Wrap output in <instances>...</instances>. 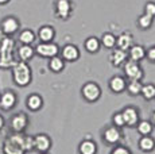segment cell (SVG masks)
Returning <instances> with one entry per match:
<instances>
[{
  "label": "cell",
  "mask_w": 155,
  "mask_h": 154,
  "mask_svg": "<svg viewBox=\"0 0 155 154\" xmlns=\"http://www.w3.org/2000/svg\"><path fill=\"white\" fill-rule=\"evenodd\" d=\"M140 95L144 97L146 100H153V99H155V85L151 84V82L143 84L142 85Z\"/></svg>",
  "instance_id": "cell-27"
},
{
  "label": "cell",
  "mask_w": 155,
  "mask_h": 154,
  "mask_svg": "<svg viewBox=\"0 0 155 154\" xmlns=\"http://www.w3.org/2000/svg\"><path fill=\"white\" fill-rule=\"evenodd\" d=\"M111 154H132V153H131V150L126 146H116L112 149Z\"/></svg>",
  "instance_id": "cell-34"
},
{
  "label": "cell",
  "mask_w": 155,
  "mask_h": 154,
  "mask_svg": "<svg viewBox=\"0 0 155 154\" xmlns=\"http://www.w3.org/2000/svg\"><path fill=\"white\" fill-rule=\"evenodd\" d=\"M16 55L19 58V61L28 62L35 55V49L31 45H20L16 49Z\"/></svg>",
  "instance_id": "cell-16"
},
{
  "label": "cell",
  "mask_w": 155,
  "mask_h": 154,
  "mask_svg": "<svg viewBox=\"0 0 155 154\" xmlns=\"http://www.w3.org/2000/svg\"><path fill=\"white\" fill-rule=\"evenodd\" d=\"M11 0H0V5H5V4H8Z\"/></svg>",
  "instance_id": "cell-37"
},
{
  "label": "cell",
  "mask_w": 155,
  "mask_h": 154,
  "mask_svg": "<svg viewBox=\"0 0 155 154\" xmlns=\"http://www.w3.org/2000/svg\"><path fill=\"white\" fill-rule=\"evenodd\" d=\"M100 45H101L100 41L96 37H89L85 41V49L89 53H97L100 50Z\"/></svg>",
  "instance_id": "cell-28"
},
{
  "label": "cell",
  "mask_w": 155,
  "mask_h": 154,
  "mask_svg": "<svg viewBox=\"0 0 155 154\" xmlns=\"http://www.w3.org/2000/svg\"><path fill=\"white\" fill-rule=\"evenodd\" d=\"M28 116L25 112H18L10 119V129L12 132H23L28 126Z\"/></svg>",
  "instance_id": "cell-8"
},
{
  "label": "cell",
  "mask_w": 155,
  "mask_h": 154,
  "mask_svg": "<svg viewBox=\"0 0 155 154\" xmlns=\"http://www.w3.org/2000/svg\"><path fill=\"white\" fill-rule=\"evenodd\" d=\"M126 85H127L126 79L121 76H113L109 80V89L115 93H121L126 89Z\"/></svg>",
  "instance_id": "cell-19"
},
{
  "label": "cell",
  "mask_w": 155,
  "mask_h": 154,
  "mask_svg": "<svg viewBox=\"0 0 155 154\" xmlns=\"http://www.w3.org/2000/svg\"><path fill=\"white\" fill-rule=\"evenodd\" d=\"M38 38L41 42H53V39L55 38V30L53 28V26H42L38 30Z\"/></svg>",
  "instance_id": "cell-18"
},
{
  "label": "cell",
  "mask_w": 155,
  "mask_h": 154,
  "mask_svg": "<svg viewBox=\"0 0 155 154\" xmlns=\"http://www.w3.org/2000/svg\"><path fill=\"white\" fill-rule=\"evenodd\" d=\"M18 39H19V42L22 45H32L35 42V39H37V35H35V32L31 28H25V30L19 32Z\"/></svg>",
  "instance_id": "cell-24"
},
{
  "label": "cell",
  "mask_w": 155,
  "mask_h": 154,
  "mask_svg": "<svg viewBox=\"0 0 155 154\" xmlns=\"http://www.w3.org/2000/svg\"><path fill=\"white\" fill-rule=\"evenodd\" d=\"M146 55H147V58L150 60L151 62H155V46L150 47V49L146 52Z\"/></svg>",
  "instance_id": "cell-35"
},
{
  "label": "cell",
  "mask_w": 155,
  "mask_h": 154,
  "mask_svg": "<svg viewBox=\"0 0 155 154\" xmlns=\"http://www.w3.org/2000/svg\"><path fill=\"white\" fill-rule=\"evenodd\" d=\"M81 95L82 97L89 103H94L101 97V88L99 87L97 82L89 81L82 85L81 88Z\"/></svg>",
  "instance_id": "cell-5"
},
{
  "label": "cell",
  "mask_w": 155,
  "mask_h": 154,
  "mask_svg": "<svg viewBox=\"0 0 155 154\" xmlns=\"http://www.w3.org/2000/svg\"><path fill=\"white\" fill-rule=\"evenodd\" d=\"M132 45H134V38L130 32H123L119 37H116V46H117V49L128 52V49Z\"/></svg>",
  "instance_id": "cell-17"
},
{
  "label": "cell",
  "mask_w": 155,
  "mask_h": 154,
  "mask_svg": "<svg viewBox=\"0 0 155 154\" xmlns=\"http://www.w3.org/2000/svg\"><path fill=\"white\" fill-rule=\"evenodd\" d=\"M78 153L80 154H96L97 153V145L92 139H84L78 145Z\"/></svg>",
  "instance_id": "cell-22"
},
{
  "label": "cell",
  "mask_w": 155,
  "mask_h": 154,
  "mask_svg": "<svg viewBox=\"0 0 155 154\" xmlns=\"http://www.w3.org/2000/svg\"><path fill=\"white\" fill-rule=\"evenodd\" d=\"M144 14L155 18V3L154 2H147L144 4Z\"/></svg>",
  "instance_id": "cell-33"
},
{
  "label": "cell",
  "mask_w": 155,
  "mask_h": 154,
  "mask_svg": "<svg viewBox=\"0 0 155 154\" xmlns=\"http://www.w3.org/2000/svg\"><path fill=\"white\" fill-rule=\"evenodd\" d=\"M101 45L107 49H112L116 46V37L111 32H104L103 37H101Z\"/></svg>",
  "instance_id": "cell-29"
},
{
  "label": "cell",
  "mask_w": 155,
  "mask_h": 154,
  "mask_svg": "<svg viewBox=\"0 0 155 154\" xmlns=\"http://www.w3.org/2000/svg\"><path fill=\"white\" fill-rule=\"evenodd\" d=\"M71 11V4L69 0H57L55 3V15L59 19H68Z\"/></svg>",
  "instance_id": "cell-14"
},
{
  "label": "cell",
  "mask_w": 155,
  "mask_h": 154,
  "mask_svg": "<svg viewBox=\"0 0 155 154\" xmlns=\"http://www.w3.org/2000/svg\"><path fill=\"white\" fill-rule=\"evenodd\" d=\"M26 107L28 111L31 112H37L43 107V99L39 93H31L27 96L26 99Z\"/></svg>",
  "instance_id": "cell-15"
},
{
  "label": "cell",
  "mask_w": 155,
  "mask_h": 154,
  "mask_svg": "<svg viewBox=\"0 0 155 154\" xmlns=\"http://www.w3.org/2000/svg\"><path fill=\"white\" fill-rule=\"evenodd\" d=\"M128 58H130L131 61H142L143 58L146 57V49L140 45H132L128 49Z\"/></svg>",
  "instance_id": "cell-21"
},
{
  "label": "cell",
  "mask_w": 155,
  "mask_h": 154,
  "mask_svg": "<svg viewBox=\"0 0 155 154\" xmlns=\"http://www.w3.org/2000/svg\"><path fill=\"white\" fill-rule=\"evenodd\" d=\"M142 82L140 80H128L126 88L127 91L130 92V95H132V96H138V95H140V91H142Z\"/></svg>",
  "instance_id": "cell-26"
},
{
  "label": "cell",
  "mask_w": 155,
  "mask_h": 154,
  "mask_svg": "<svg viewBox=\"0 0 155 154\" xmlns=\"http://www.w3.org/2000/svg\"><path fill=\"white\" fill-rule=\"evenodd\" d=\"M4 126H5V119H4V116L0 114V131L4 129Z\"/></svg>",
  "instance_id": "cell-36"
},
{
  "label": "cell",
  "mask_w": 155,
  "mask_h": 154,
  "mask_svg": "<svg viewBox=\"0 0 155 154\" xmlns=\"http://www.w3.org/2000/svg\"><path fill=\"white\" fill-rule=\"evenodd\" d=\"M153 23H154V18L147 15V14H143V15H140L138 19V26L142 28V30L150 28L151 26H153Z\"/></svg>",
  "instance_id": "cell-31"
},
{
  "label": "cell",
  "mask_w": 155,
  "mask_h": 154,
  "mask_svg": "<svg viewBox=\"0 0 155 154\" xmlns=\"http://www.w3.org/2000/svg\"><path fill=\"white\" fill-rule=\"evenodd\" d=\"M65 68V61L62 60V57H58V55H55V57H51L49 61V69L51 70L53 73H59L62 72Z\"/></svg>",
  "instance_id": "cell-25"
},
{
  "label": "cell",
  "mask_w": 155,
  "mask_h": 154,
  "mask_svg": "<svg viewBox=\"0 0 155 154\" xmlns=\"http://www.w3.org/2000/svg\"><path fill=\"white\" fill-rule=\"evenodd\" d=\"M12 72V81L16 87L19 88H25L28 87L32 81V70L30 68V65L27 62L23 61H16L15 65L11 68Z\"/></svg>",
  "instance_id": "cell-1"
},
{
  "label": "cell",
  "mask_w": 155,
  "mask_h": 154,
  "mask_svg": "<svg viewBox=\"0 0 155 154\" xmlns=\"http://www.w3.org/2000/svg\"><path fill=\"white\" fill-rule=\"evenodd\" d=\"M51 138L47 134H37L34 137V150L39 153H47L51 149Z\"/></svg>",
  "instance_id": "cell-10"
},
{
  "label": "cell",
  "mask_w": 155,
  "mask_h": 154,
  "mask_svg": "<svg viewBox=\"0 0 155 154\" xmlns=\"http://www.w3.org/2000/svg\"><path fill=\"white\" fill-rule=\"evenodd\" d=\"M59 47L54 42H41L35 47V54H38L42 58H51L58 55Z\"/></svg>",
  "instance_id": "cell-7"
},
{
  "label": "cell",
  "mask_w": 155,
  "mask_h": 154,
  "mask_svg": "<svg viewBox=\"0 0 155 154\" xmlns=\"http://www.w3.org/2000/svg\"><path fill=\"white\" fill-rule=\"evenodd\" d=\"M15 41L11 37H4L0 43V69H11L15 65Z\"/></svg>",
  "instance_id": "cell-2"
},
{
  "label": "cell",
  "mask_w": 155,
  "mask_h": 154,
  "mask_svg": "<svg viewBox=\"0 0 155 154\" xmlns=\"http://www.w3.org/2000/svg\"><path fill=\"white\" fill-rule=\"evenodd\" d=\"M120 138H121V134L116 126L107 127L103 132V139L105 141V143H108V145H116L120 141Z\"/></svg>",
  "instance_id": "cell-13"
},
{
  "label": "cell",
  "mask_w": 155,
  "mask_h": 154,
  "mask_svg": "<svg viewBox=\"0 0 155 154\" xmlns=\"http://www.w3.org/2000/svg\"><path fill=\"white\" fill-rule=\"evenodd\" d=\"M153 124H155V112L153 114Z\"/></svg>",
  "instance_id": "cell-38"
},
{
  "label": "cell",
  "mask_w": 155,
  "mask_h": 154,
  "mask_svg": "<svg viewBox=\"0 0 155 154\" xmlns=\"http://www.w3.org/2000/svg\"><path fill=\"white\" fill-rule=\"evenodd\" d=\"M39 154H49V153H39Z\"/></svg>",
  "instance_id": "cell-39"
},
{
  "label": "cell",
  "mask_w": 155,
  "mask_h": 154,
  "mask_svg": "<svg viewBox=\"0 0 155 154\" xmlns=\"http://www.w3.org/2000/svg\"><path fill=\"white\" fill-rule=\"evenodd\" d=\"M112 122L113 124H115L116 127H123V126H126V123H124V119H123V115H121V112H116L115 115H113V118H112Z\"/></svg>",
  "instance_id": "cell-32"
},
{
  "label": "cell",
  "mask_w": 155,
  "mask_h": 154,
  "mask_svg": "<svg viewBox=\"0 0 155 154\" xmlns=\"http://www.w3.org/2000/svg\"><path fill=\"white\" fill-rule=\"evenodd\" d=\"M61 55H62V60L64 61L74 62V61H77L80 58V50H78V47H77L76 45L69 43V45H65L64 47H62Z\"/></svg>",
  "instance_id": "cell-11"
},
{
  "label": "cell",
  "mask_w": 155,
  "mask_h": 154,
  "mask_svg": "<svg viewBox=\"0 0 155 154\" xmlns=\"http://www.w3.org/2000/svg\"><path fill=\"white\" fill-rule=\"evenodd\" d=\"M154 124L148 120H139L138 122V132L142 135H150L153 132Z\"/></svg>",
  "instance_id": "cell-30"
},
{
  "label": "cell",
  "mask_w": 155,
  "mask_h": 154,
  "mask_svg": "<svg viewBox=\"0 0 155 154\" xmlns=\"http://www.w3.org/2000/svg\"><path fill=\"white\" fill-rule=\"evenodd\" d=\"M18 95L12 89H5L0 93V109L4 112H8L16 107Z\"/></svg>",
  "instance_id": "cell-6"
},
{
  "label": "cell",
  "mask_w": 155,
  "mask_h": 154,
  "mask_svg": "<svg viewBox=\"0 0 155 154\" xmlns=\"http://www.w3.org/2000/svg\"><path fill=\"white\" fill-rule=\"evenodd\" d=\"M121 115H123L126 126L132 127V126H136L139 122V112H138V109L134 107H126L121 111Z\"/></svg>",
  "instance_id": "cell-12"
},
{
  "label": "cell",
  "mask_w": 155,
  "mask_h": 154,
  "mask_svg": "<svg viewBox=\"0 0 155 154\" xmlns=\"http://www.w3.org/2000/svg\"><path fill=\"white\" fill-rule=\"evenodd\" d=\"M138 146L142 152L144 153H150L155 149V139L150 135H142V138L139 139Z\"/></svg>",
  "instance_id": "cell-23"
},
{
  "label": "cell",
  "mask_w": 155,
  "mask_h": 154,
  "mask_svg": "<svg viewBox=\"0 0 155 154\" xmlns=\"http://www.w3.org/2000/svg\"><path fill=\"white\" fill-rule=\"evenodd\" d=\"M128 54L127 52L121 49H113L111 55H109V60H111V64L115 65V66H120V65H124V62L127 61Z\"/></svg>",
  "instance_id": "cell-20"
},
{
  "label": "cell",
  "mask_w": 155,
  "mask_h": 154,
  "mask_svg": "<svg viewBox=\"0 0 155 154\" xmlns=\"http://www.w3.org/2000/svg\"><path fill=\"white\" fill-rule=\"evenodd\" d=\"M20 30V20L14 15H7L0 22V31L5 37H12Z\"/></svg>",
  "instance_id": "cell-4"
},
{
  "label": "cell",
  "mask_w": 155,
  "mask_h": 154,
  "mask_svg": "<svg viewBox=\"0 0 155 154\" xmlns=\"http://www.w3.org/2000/svg\"><path fill=\"white\" fill-rule=\"evenodd\" d=\"M124 75L128 80H142L143 79V69L139 62L128 60L124 62Z\"/></svg>",
  "instance_id": "cell-9"
},
{
  "label": "cell",
  "mask_w": 155,
  "mask_h": 154,
  "mask_svg": "<svg viewBox=\"0 0 155 154\" xmlns=\"http://www.w3.org/2000/svg\"><path fill=\"white\" fill-rule=\"evenodd\" d=\"M23 141H25V134L23 132H14L8 135L3 142V154H25L23 149Z\"/></svg>",
  "instance_id": "cell-3"
}]
</instances>
